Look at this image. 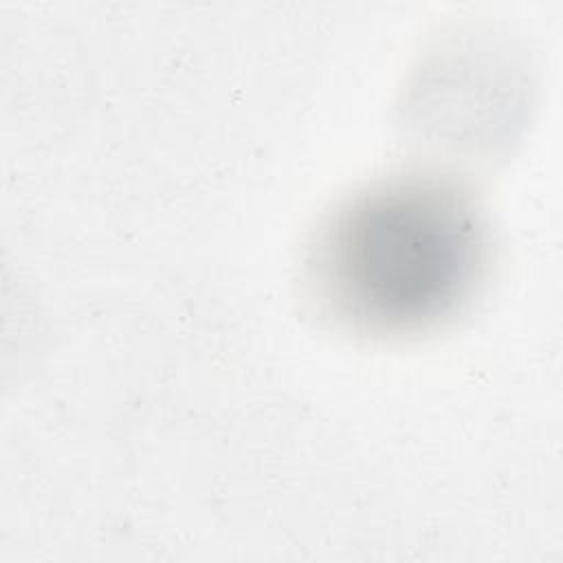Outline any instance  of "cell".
Returning <instances> with one entry per match:
<instances>
[{
  "mask_svg": "<svg viewBox=\"0 0 563 563\" xmlns=\"http://www.w3.org/2000/svg\"><path fill=\"white\" fill-rule=\"evenodd\" d=\"M490 264L486 218L438 174L378 180L319 227L303 282L319 317L369 339H407L453 321Z\"/></svg>",
  "mask_w": 563,
  "mask_h": 563,
  "instance_id": "6da1fadb",
  "label": "cell"
}]
</instances>
